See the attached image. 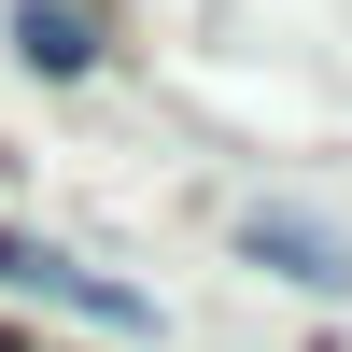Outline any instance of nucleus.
Instances as JSON below:
<instances>
[{"instance_id":"3","label":"nucleus","mask_w":352,"mask_h":352,"mask_svg":"<svg viewBox=\"0 0 352 352\" xmlns=\"http://www.w3.org/2000/svg\"><path fill=\"white\" fill-rule=\"evenodd\" d=\"M14 56H28V71H56V85H71L85 56H99V28H85V0H14Z\"/></svg>"},{"instance_id":"1","label":"nucleus","mask_w":352,"mask_h":352,"mask_svg":"<svg viewBox=\"0 0 352 352\" xmlns=\"http://www.w3.org/2000/svg\"><path fill=\"white\" fill-rule=\"evenodd\" d=\"M0 282H14V296H56V310H85V324H113V338H141V324H155V310H141L127 282H99V268H71L56 240H0Z\"/></svg>"},{"instance_id":"2","label":"nucleus","mask_w":352,"mask_h":352,"mask_svg":"<svg viewBox=\"0 0 352 352\" xmlns=\"http://www.w3.org/2000/svg\"><path fill=\"white\" fill-rule=\"evenodd\" d=\"M240 254L282 268V282H310V296H352V240L324 212H268V197H254V212H240Z\"/></svg>"}]
</instances>
